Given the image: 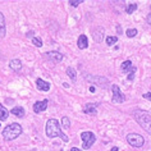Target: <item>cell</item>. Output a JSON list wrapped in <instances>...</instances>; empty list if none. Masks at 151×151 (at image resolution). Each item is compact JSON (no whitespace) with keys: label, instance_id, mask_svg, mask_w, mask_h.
<instances>
[{"label":"cell","instance_id":"6da1fadb","mask_svg":"<svg viewBox=\"0 0 151 151\" xmlns=\"http://www.w3.org/2000/svg\"><path fill=\"white\" fill-rule=\"evenodd\" d=\"M45 132H46V136L49 138H54V137H60L64 142H68L69 141V137L63 133L62 132V128H60V124H59V120H56L54 118L49 119L46 122V127H45Z\"/></svg>","mask_w":151,"mask_h":151},{"label":"cell","instance_id":"7a4b0ae2","mask_svg":"<svg viewBox=\"0 0 151 151\" xmlns=\"http://www.w3.org/2000/svg\"><path fill=\"white\" fill-rule=\"evenodd\" d=\"M132 116H133L136 122H137L147 133L151 134V114L149 111L141 110V109H136V110L132 111Z\"/></svg>","mask_w":151,"mask_h":151},{"label":"cell","instance_id":"3957f363","mask_svg":"<svg viewBox=\"0 0 151 151\" xmlns=\"http://www.w3.org/2000/svg\"><path fill=\"white\" fill-rule=\"evenodd\" d=\"M22 126L18 123H10L8 124L4 131H3V137H4L5 141H13V139H16L17 137H19L21 133H22Z\"/></svg>","mask_w":151,"mask_h":151},{"label":"cell","instance_id":"277c9868","mask_svg":"<svg viewBox=\"0 0 151 151\" xmlns=\"http://www.w3.org/2000/svg\"><path fill=\"white\" fill-rule=\"evenodd\" d=\"M81 139H82V147L85 150H88L96 142V136L91 131H85L81 133Z\"/></svg>","mask_w":151,"mask_h":151},{"label":"cell","instance_id":"5b68a950","mask_svg":"<svg viewBox=\"0 0 151 151\" xmlns=\"http://www.w3.org/2000/svg\"><path fill=\"white\" fill-rule=\"evenodd\" d=\"M127 142L133 147H142L145 143V138L138 133H129L127 136Z\"/></svg>","mask_w":151,"mask_h":151},{"label":"cell","instance_id":"8992f818","mask_svg":"<svg viewBox=\"0 0 151 151\" xmlns=\"http://www.w3.org/2000/svg\"><path fill=\"white\" fill-rule=\"evenodd\" d=\"M111 95H113L111 96L113 103L122 104V103H124V100H126V96L120 92V88L118 85H111Z\"/></svg>","mask_w":151,"mask_h":151},{"label":"cell","instance_id":"52a82bcc","mask_svg":"<svg viewBox=\"0 0 151 151\" xmlns=\"http://www.w3.org/2000/svg\"><path fill=\"white\" fill-rule=\"evenodd\" d=\"M86 80H87L88 82H91V83H95V85H97V86H100V87H108L109 86V80L108 78H105V77H103V76H87L86 77Z\"/></svg>","mask_w":151,"mask_h":151},{"label":"cell","instance_id":"ba28073f","mask_svg":"<svg viewBox=\"0 0 151 151\" xmlns=\"http://www.w3.org/2000/svg\"><path fill=\"white\" fill-rule=\"evenodd\" d=\"M44 58L50 60L51 63H60L63 60V54L59 51H47L44 54Z\"/></svg>","mask_w":151,"mask_h":151},{"label":"cell","instance_id":"9c48e42d","mask_svg":"<svg viewBox=\"0 0 151 151\" xmlns=\"http://www.w3.org/2000/svg\"><path fill=\"white\" fill-rule=\"evenodd\" d=\"M47 104H49V101L45 99V100H41V101H36L35 104H33V111L35 113H42L45 111L47 109Z\"/></svg>","mask_w":151,"mask_h":151},{"label":"cell","instance_id":"30bf717a","mask_svg":"<svg viewBox=\"0 0 151 151\" xmlns=\"http://www.w3.org/2000/svg\"><path fill=\"white\" fill-rule=\"evenodd\" d=\"M92 37H93V40L96 41V42H101L104 39V28L103 27H97L93 29V32H92Z\"/></svg>","mask_w":151,"mask_h":151},{"label":"cell","instance_id":"8fae6325","mask_svg":"<svg viewBox=\"0 0 151 151\" xmlns=\"http://www.w3.org/2000/svg\"><path fill=\"white\" fill-rule=\"evenodd\" d=\"M120 69H122V72H124V73H131L132 70L136 69V67H133L131 60H124L122 63V65H120Z\"/></svg>","mask_w":151,"mask_h":151},{"label":"cell","instance_id":"7c38bea8","mask_svg":"<svg viewBox=\"0 0 151 151\" xmlns=\"http://www.w3.org/2000/svg\"><path fill=\"white\" fill-rule=\"evenodd\" d=\"M36 86H37V88L40 90V91H49L50 90V83L49 82H45L44 80H41V78H37L36 80Z\"/></svg>","mask_w":151,"mask_h":151},{"label":"cell","instance_id":"4fadbf2b","mask_svg":"<svg viewBox=\"0 0 151 151\" xmlns=\"http://www.w3.org/2000/svg\"><path fill=\"white\" fill-rule=\"evenodd\" d=\"M77 46L81 49V50H83V49H86L88 46V39L86 35H80V37H78L77 40Z\"/></svg>","mask_w":151,"mask_h":151},{"label":"cell","instance_id":"5bb4252c","mask_svg":"<svg viewBox=\"0 0 151 151\" xmlns=\"http://www.w3.org/2000/svg\"><path fill=\"white\" fill-rule=\"evenodd\" d=\"M96 108H97V104H86L85 106H83V113L85 114H91V115H95L97 110H96Z\"/></svg>","mask_w":151,"mask_h":151},{"label":"cell","instance_id":"9a60e30c","mask_svg":"<svg viewBox=\"0 0 151 151\" xmlns=\"http://www.w3.org/2000/svg\"><path fill=\"white\" fill-rule=\"evenodd\" d=\"M6 35V26H5V18L4 14L0 12V39L5 37Z\"/></svg>","mask_w":151,"mask_h":151},{"label":"cell","instance_id":"2e32d148","mask_svg":"<svg viewBox=\"0 0 151 151\" xmlns=\"http://www.w3.org/2000/svg\"><path fill=\"white\" fill-rule=\"evenodd\" d=\"M9 67H10V69H13L14 72H19L22 69V62L19 59H12L9 62Z\"/></svg>","mask_w":151,"mask_h":151},{"label":"cell","instance_id":"e0dca14e","mask_svg":"<svg viewBox=\"0 0 151 151\" xmlns=\"http://www.w3.org/2000/svg\"><path fill=\"white\" fill-rule=\"evenodd\" d=\"M10 113H12L13 115L18 116V118H23L24 116V109L22 106H14L12 110H10Z\"/></svg>","mask_w":151,"mask_h":151},{"label":"cell","instance_id":"ac0fdd59","mask_svg":"<svg viewBox=\"0 0 151 151\" xmlns=\"http://www.w3.org/2000/svg\"><path fill=\"white\" fill-rule=\"evenodd\" d=\"M8 115H9V111H8V109H6L4 105H1L0 104V120L1 122H4V120L8 119Z\"/></svg>","mask_w":151,"mask_h":151},{"label":"cell","instance_id":"d6986e66","mask_svg":"<svg viewBox=\"0 0 151 151\" xmlns=\"http://www.w3.org/2000/svg\"><path fill=\"white\" fill-rule=\"evenodd\" d=\"M67 74H68V77H69L73 82L77 81V73H76V69L73 67H68L67 68Z\"/></svg>","mask_w":151,"mask_h":151},{"label":"cell","instance_id":"ffe728a7","mask_svg":"<svg viewBox=\"0 0 151 151\" xmlns=\"http://www.w3.org/2000/svg\"><path fill=\"white\" fill-rule=\"evenodd\" d=\"M136 9H137V4H136V3H132V4H128V6L126 8V12H127V14H132Z\"/></svg>","mask_w":151,"mask_h":151},{"label":"cell","instance_id":"44dd1931","mask_svg":"<svg viewBox=\"0 0 151 151\" xmlns=\"http://www.w3.org/2000/svg\"><path fill=\"white\" fill-rule=\"evenodd\" d=\"M116 41H118V37H116V36H108L106 37V45H109V46L114 45Z\"/></svg>","mask_w":151,"mask_h":151},{"label":"cell","instance_id":"7402d4cb","mask_svg":"<svg viewBox=\"0 0 151 151\" xmlns=\"http://www.w3.org/2000/svg\"><path fill=\"white\" fill-rule=\"evenodd\" d=\"M62 126L64 128H70V120L68 116H63L62 118Z\"/></svg>","mask_w":151,"mask_h":151},{"label":"cell","instance_id":"603a6c76","mask_svg":"<svg viewBox=\"0 0 151 151\" xmlns=\"http://www.w3.org/2000/svg\"><path fill=\"white\" fill-rule=\"evenodd\" d=\"M126 33H127V36L129 37V39H132V37H134L136 35H137V29L136 28H128Z\"/></svg>","mask_w":151,"mask_h":151},{"label":"cell","instance_id":"cb8c5ba5","mask_svg":"<svg viewBox=\"0 0 151 151\" xmlns=\"http://www.w3.org/2000/svg\"><path fill=\"white\" fill-rule=\"evenodd\" d=\"M32 44L35 45V46H37V47H41V46H42V40H41L40 37H33V39H32Z\"/></svg>","mask_w":151,"mask_h":151},{"label":"cell","instance_id":"d4e9b609","mask_svg":"<svg viewBox=\"0 0 151 151\" xmlns=\"http://www.w3.org/2000/svg\"><path fill=\"white\" fill-rule=\"evenodd\" d=\"M82 0H69V4L72 5V6H78L80 4H82Z\"/></svg>","mask_w":151,"mask_h":151},{"label":"cell","instance_id":"484cf974","mask_svg":"<svg viewBox=\"0 0 151 151\" xmlns=\"http://www.w3.org/2000/svg\"><path fill=\"white\" fill-rule=\"evenodd\" d=\"M134 72H136V69L132 70L131 73H128V81H133L134 80Z\"/></svg>","mask_w":151,"mask_h":151},{"label":"cell","instance_id":"4316f807","mask_svg":"<svg viewBox=\"0 0 151 151\" xmlns=\"http://www.w3.org/2000/svg\"><path fill=\"white\" fill-rule=\"evenodd\" d=\"M143 97H145V99H147V100H150L151 101V92H147V93H143L142 95Z\"/></svg>","mask_w":151,"mask_h":151},{"label":"cell","instance_id":"83f0119b","mask_svg":"<svg viewBox=\"0 0 151 151\" xmlns=\"http://www.w3.org/2000/svg\"><path fill=\"white\" fill-rule=\"evenodd\" d=\"M146 21H147V23L151 24V13H149V16L146 17Z\"/></svg>","mask_w":151,"mask_h":151},{"label":"cell","instance_id":"f1b7e54d","mask_svg":"<svg viewBox=\"0 0 151 151\" xmlns=\"http://www.w3.org/2000/svg\"><path fill=\"white\" fill-rule=\"evenodd\" d=\"M27 37H28V39H29V37H32V39H33V32H32V31H29V32L27 33Z\"/></svg>","mask_w":151,"mask_h":151},{"label":"cell","instance_id":"f546056e","mask_svg":"<svg viewBox=\"0 0 151 151\" xmlns=\"http://www.w3.org/2000/svg\"><path fill=\"white\" fill-rule=\"evenodd\" d=\"M70 151H82L81 149H78V147H72Z\"/></svg>","mask_w":151,"mask_h":151},{"label":"cell","instance_id":"4dcf8cb0","mask_svg":"<svg viewBox=\"0 0 151 151\" xmlns=\"http://www.w3.org/2000/svg\"><path fill=\"white\" fill-rule=\"evenodd\" d=\"M116 31H118V33L122 32V28H120V26H119V24H116Z\"/></svg>","mask_w":151,"mask_h":151},{"label":"cell","instance_id":"1f68e13d","mask_svg":"<svg viewBox=\"0 0 151 151\" xmlns=\"http://www.w3.org/2000/svg\"><path fill=\"white\" fill-rule=\"evenodd\" d=\"M110 151H119V149H118L116 146H114V147H111V150H110Z\"/></svg>","mask_w":151,"mask_h":151},{"label":"cell","instance_id":"d6a6232c","mask_svg":"<svg viewBox=\"0 0 151 151\" xmlns=\"http://www.w3.org/2000/svg\"><path fill=\"white\" fill-rule=\"evenodd\" d=\"M88 90H90V91H91V92H95V87H93V86H91V87H90Z\"/></svg>","mask_w":151,"mask_h":151},{"label":"cell","instance_id":"836d02e7","mask_svg":"<svg viewBox=\"0 0 151 151\" xmlns=\"http://www.w3.org/2000/svg\"><path fill=\"white\" fill-rule=\"evenodd\" d=\"M63 86H64V87H65V88L69 87V85H68V83H63Z\"/></svg>","mask_w":151,"mask_h":151}]
</instances>
